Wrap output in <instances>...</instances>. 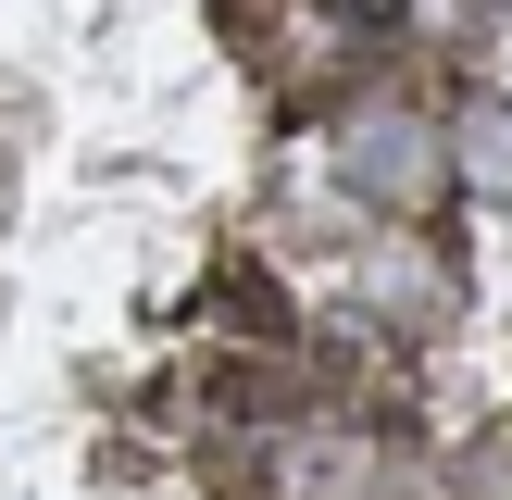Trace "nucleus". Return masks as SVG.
I'll list each match as a JSON object with an SVG mask.
<instances>
[{
	"instance_id": "1",
	"label": "nucleus",
	"mask_w": 512,
	"mask_h": 500,
	"mask_svg": "<svg viewBox=\"0 0 512 500\" xmlns=\"http://www.w3.org/2000/svg\"><path fill=\"white\" fill-rule=\"evenodd\" d=\"M350 175H363L375 200H425L438 188V138H425V125H363V138H350Z\"/></svg>"
},
{
	"instance_id": "2",
	"label": "nucleus",
	"mask_w": 512,
	"mask_h": 500,
	"mask_svg": "<svg viewBox=\"0 0 512 500\" xmlns=\"http://www.w3.org/2000/svg\"><path fill=\"white\" fill-rule=\"evenodd\" d=\"M463 138H475V150H463L475 175H512V100H475V113H463Z\"/></svg>"
}]
</instances>
